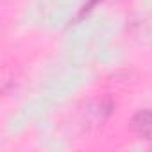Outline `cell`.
I'll return each instance as SVG.
<instances>
[{
	"label": "cell",
	"instance_id": "obj_1",
	"mask_svg": "<svg viewBox=\"0 0 152 152\" xmlns=\"http://www.w3.org/2000/svg\"><path fill=\"white\" fill-rule=\"evenodd\" d=\"M131 127L134 134L145 141H152V111L141 109L131 118Z\"/></svg>",
	"mask_w": 152,
	"mask_h": 152
}]
</instances>
